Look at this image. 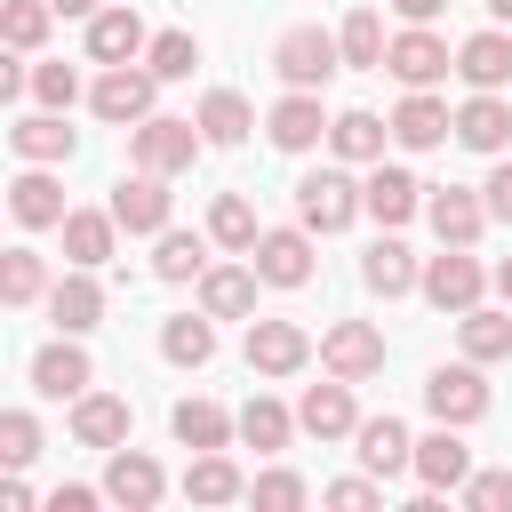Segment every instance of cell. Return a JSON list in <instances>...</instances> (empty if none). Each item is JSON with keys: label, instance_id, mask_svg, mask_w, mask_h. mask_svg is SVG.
<instances>
[{"label": "cell", "instance_id": "obj_1", "mask_svg": "<svg viewBox=\"0 0 512 512\" xmlns=\"http://www.w3.org/2000/svg\"><path fill=\"white\" fill-rule=\"evenodd\" d=\"M200 152H208L200 120L152 112V120H136V128H128V160H136V168H152V176H184V168H192Z\"/></svg>", "mask_w": 512, "mask_h": 512}, {"label": "cell", "instance_id": "obj_2", "mask_svg": "<svg viewBox=\"0 0 512 512\" xmlns=\"http://www.w3.org/2000/svg\"><path fill=\"white\" fill-rule=\"evenodd\" d=\"M352 216H368V208H360V176H352V160L312 168V176L296 184V224H312L320 240H328V232H344Z\"/></svg>", "mask_w": 512, "mask_h": 512}, {"label": "cell", "instance_id": "obj_3", "mask_svg": "<svg viewBox=\"0 0 512 512\" xmlns=\"http://www.w3.org/2000/svg\"><path fill=\"white\" fill-rule=\"evenodd\" d=\"M272 72H280L288 88H328V80L344 72V40L320 32V24H296V32L272 40Z\"/></svg>", "mask_w": 512, "mask_h": 512}, {"label": "cell", "instance_id": "obj_4", "mask_svg": "<svg viewBox=\"0 0 512 512\" xmlns=\"http://www.w3.org/2000/svg\"><path fill=\"white\" fill-rule=\"evenodd\" d=\"M488 288H496V272H480L472 248H440V256H424V280H416V296H424L432 312H472Z\"/></svg>", "mask_w": 512, "mask_h": 512}, {"label": "cell", "instance_id": "obj_5", "mask_svg": "<svg viewBox=\"0 0 512 512\" xmlns=\"http://www.w3.org/2000/svg\"><path fill=\"white\" fill-rule=\"evenodd\" d=\"M152 96H160L152 64H104L96 88H88V112L112 120V128H136V120H152Z\"/></svg>", "mask_w": 512, "mask_h": 512}, {"label": "cell", "instance_id": "obj_6", "mask_svg": "<svg viewBox=\"0 0 512 512\" xmlns=\"http://www.w3.org/2000/svg\"><path fill=\"white\" fill-rule=\"evenodd\" d=\"M384 72H392L400 88H440V80L456 72V48H448L432 24H400L392 48H384Z\"/></svg>", "mask_w": 512, "mask_h": 512}, {"label": "cell", "instance_id": "obj_7", "mask_svg": "<svg viewBox=\"0 0 512 512\" xmlns=\"http://www.w3.org/2000/svg\"><path fill=\"white\" fill-rule=\"evenodd\" d=\"M104 208L120 216V232H128V240H160V232H168V216H176V200H168V176H152V168L120 176Z\"/></svg>", "mask_w": 512, "mask_h": 512}, {"label": "cell", "instance_id": "obj_8", "mask_svg": "<svg viewBox=\"0 0 512 512\" xmlns=\"http://www.w3.org/2000/svg\"><path fill=\"white\" fill-rule=\"evenodd\" d=\"M320 368L344 376V384L384 376V328H376V320H336V328H320Z\"/></svg>", "mask_w": 512, "mask_h": 512}, {"label": "cell", "instance_id": "obj_9", "mask_svg": "<svg viewBox=\"0 0 512 512\" xmlns=\"http://www.w3.org/2000/svg\"><path fill=\"white\" fill-rule=\"evenodd\" d=\"M488 376H480V360H456V368H432L424 376V408H432V424H480L488 416Z\"/></svg>", "mask_w": 512, "mask_h": 512}, {"label": "cell", "instance_id": "obj_10", "mask_svg": "<svg viewBox=\"0 0 512 512\" xmlns=\"http://www.w3.org/2000/svg\"><path fill=\"white\" fill-rule=\"evenodd\" d=\"M424 224H432V240L440 248H472L496 216H488V192H464V184H432L424 192Z\"/></svg>", "mask_w": 512, "mask_h": 512}, {"label": "cell", "instance_id": "obj_11", "mask_svg": "<svg viewBox=\"0 0 512 512\" xmlns=\"http://www.w3.org/2000/svg\"><path fill=\"white\" fill-rule=\"evenodd\" d=\"M312 240H320L312 224H272V232L248 248V264L264 272V288H304V280H312Z\"/></svg>", "mask_w": 512, "mask_h": 512}, {"label": "cell", "instance_id": "obj_12", "mask_svg": "<svg viewBox=\"0 0 512 512\" xmlns=\"http://www.w3.org/2000/svg\"><path fill=\"white\" fill-rule=\"evenodd\" d=\"M328 104H320V88H288L272 112H264V136L280 144V152H312V144H328Z\"/></svg>", "mask_w": 512, "mask_h": 512}, {"label": "cell", "instance_id": "obj_13", "mask_svg": "<svg viewBox=\"0 0 512 512\" xmlns=\"http://www.w3.org/2000/svg\"><path fill=\"white\" fill-rule=\"evenodd\" d=\"M456 144L464 152H488V160L512 152V104H504V88H472L456 104Z\"/></svg>", "mask_w": 512, "mask_h": 512}, {"label": "cell", "instance_id": "obj_14", "mask_svg": "<svg viewBox=\"0 0 512 512\" xmlns=\"http://www.w3.org/2000/svg\"><path fill=\"white\" fill-rule=\"evenodd\" d=\"M424 192H432V184H416V176H408V168H392V160H376V168L360 176V208H368L384 232H400L408 216H424Z\"/></svg>", "mask_w": 512, "mask_h": 512}, {"label": "cell", "instance_id": "obj_15", "mask_svg": "<svg viewBox=\"0 0 512 512\" xmlns=\"http://www.w3.org/2000/svg\"><path fill=\"white\" fill-rule=\"evenodd\" d=\"M312 352H320V344H312L304 320H248V368H256V376H296Z\"/></svg>", "mask_w": 512, "mask_h": 512}, {"label": "cell", "instance_id": "obj_16", "mask_svg": "<svg viewBox=\"0 0 512 512\" xmlns=\"http://www.w3.org/2000/svg\"><path fill=\"white\" fill-rule=\"evenodd\" d=\"M472 472H480V464H472V448H464V424H432V432L416 440V480H424V488L464 496Z\"/></svg>", "mask_w": 512, "mask_h": 512}, {"label": "cell", "instance_id": "obj_17", "mask_svg": "<svg viewBox=\"0 0 512 512\" xmlns=\"http://www.w3.org/2000/svg\"><path fill=\"white\" fill-rule=\"evenodd\" d=\"M104 496L128 504V512H152V504L168 496L160 456H144V448H104Z\"/></svg>", "mask_w": 512, "mask_h": 512}, {"label": "cell", "instance_id": "obj_18", "mask_svg": "<svg viewBox=\"0 0 512 512\" xmlns=\"http://www.w3.org/2000/svg\"><path fill=\"white\" fill-rule=\"evenodd\" d=\"M456 136V112L440 104V88H408L400 104H392V144L400 152H432V144H448Z\"/></svg>", "mask_w": 512, "mask_h": 512}, {"label": "cell", "instance_id": "obj_19", "mask_svg": "<svg viewBox=\"0 0 512 512\" xmlns=\"http://www.w3.org/2000/svg\"><path fill=\"white\" fill-rule=\"evenodd\" d=\"M360 448V472H376V480H400V472H416V432L400 424V416H360V432H352Z\"/></svg>", "mask_w": 512, "mask_h": 512}, {"label": "cell", "instance_id": "obj_20", "mask_svg": "<svg viewBox=\"0 0 512 512\" xmlns=\"http://www.w3.org/2000/svg\"><path fill=\"white\" fill-rule=\"evenodd\" d=\"M8 216H16L24 232H56V224L72 216V200H64V184H56L40 160H24V176L8 184Z\"/></svg>", "mask_w": 512, "mask_h": 512}, {"label": "cell", "instance_id": "obj_21", "mask_svg": "<svg viewBox=\"0 0 512 512\" xmlns=\"http://www.w3.org/2000/svg\"><path fill=\"white\" fill-rule=\"evenodd\" d=\"M88 384H96V368H88L80 336H56V344L32 352V392H40V400H80Z\"/></svg>", "mask_w": 512, "mask_h": 512}, {"label": "cell", "instance_id": "obj_22", "mask_svg": "<svg viewBox=\"0 0 512 512\" xmlns=\"http://www.w3.org/2000/svg\"><path fill=\"white\" fill-rule=\"evenodd\" d=\"M144 48H152V32H144L136 8H96L88 16V64H144Z\"/></svg>", "mask_w": 512, "mask_h": 512}, {"label": "cell", "instance_id": "obj_23", "mask_svg": "<svg viewBox=\"0 0 512 512\" xmlns=\"http://www.w3.org/2000/svg\"><path fill=\"white\" fill-rule=\"evenodd\" d=\"M48 320H56V336H88V328L104 320V280H96L88 264H72V272L48 288Z\"/></svg>", "mask_w": 512, "mask_h": 512}, {"label": "cell", "instance_id": "obj_24", "mask_svg": "<svg viewBox=\"0 0 512 512\" xmlns=\"http://www.w3.org/2000/svg\"><path fill=\"white\" fill-rule=\"evenodd\" d=\"M296 424H304L312 440H352V432H360L352 384H344V376H328V384H304V400H296Z\"/></svg>", "mask_w": 512, "mask_h": 512}, {"label": "cell", "instance_id": "obj_25", "mask_svg": "<svg viewBox=\"0 0 512 512\" xmlns=\"http://www.w3.org/2000/svg\"><path fill=\"white\" fill-rule=\"evenodd\" d=\"M128 424H136V408H128L120 392H96V384H88V392L72 400V440H80V448H128Z\"/></svg>", "mask_w": 512, "mask_h": 512}, {"label": "cell", "instance_id": "obj_26", "mask_svg": "<svg viewBox=\"0 0 512 512\" xmlns=\"http://www.w3.org/2000/svg\"><path fill=\"white\" fill-rule=\"evenodd\" d=\"M8 152H16V160H40V168H56V160H72V152H80V136L64 128V112H48V104H40V112H16V128H8Z\"/></svg>", "mask_w": 512, "mask_h": 512}, {"label": "cell", "instance_id": "obj_27", "mask_svg": "<svg viewBox=\"0 0 512 512\" xmlns=\"http://www.w3.org/2000/svg\"><path fill=\"white\" fill-rule=\"evenodd\" d=\"M56 232H64V264H88V272H104L112 248H120V216L112 208H72Z\"/></svg>", "mask_w": 512, "mask_h": 512}, {"label": "cell", "instance_id": "obj_28", "mask_svg": "<svg viewBox=\"0 0 512 512\" xmlns=\"http://www.w3.org/2000/svg\"><path fill=\"white\" fill-rule=\"evenodd\" d=\"M256 264H208L200 272V312L208 320H256Z\"/></svg>", "mask_w": 512, "mask_h": 512}, {"label": "cell", "instance_id": "obj_29", "mask_svg": "<svg viewBox=\"0 0 512 512\" xmlns=\"http://www.w3.org/2000/svg\"><path fill=\"white\" fill-rule=\"evenodd\" d=\"M384 144H392V120H376L368 104H352V112H336V120H328V152H336V160H352V168H376V160H384Z\"/></svg>", "mask_w": 512, "mask_h": 512}, {"label": "cell", "instance_id": "obj_30", "mask_svg": "<svg viewBox=\"0 0 512 512\" xmlns=\"http://www.w3.org/2000/svg\"><path fill=\"white\" fill-rule=\"evenodd\" d=\"M360 280H368V296H384V304H392V296H408V288L424 280V264H416V248H408L400 232H384V240L360 256Z\"/></svg>", "mask_w": 512, "mask_h": 512}, {"label": "cell", "instance_id": "obj_31", "mask_svg": "<svg viewBox=\"0 0 512 512\" xmlns=\"http://www.w3.org/2000/svg\"><path fill=\"white\" fill-rule=\"evenodd\" d=\"M456 80L464 88H504L512 80V24H488L456 48Z\"/></svg>", "mask_w": 512, "mask_h": 512}, {"label": "cell", "instance_id": "obj_32", "mask_svg": "<svg viewBox=\"0 0 512 512\" xmlns=\"http://www.w3.org/2000/svg\"><path fill=\"white\" fill-rule=\"evenodd\" d=\"M168 432H176V448L200 456V448H232L240 440V416H224L216 400H176L168 408Z\"/></svg>", "mask_w": 512, "mask_h": 512}, {"label": "cell", "instance_id": "obj_33", "mask_svg": "<svg viewBox=\"0 0 512 512\" xmlns=\"http://www.w3.org/2000/svg\"><path fill=\"white\" fill-rule=\"evenodd\" d=\"M184 496H192V504H240V496H248V472H240L224 448H200V456L184 464Z\"/></svg>", "mask_w": 512, "mask_h": 512}, {"label": "cell", "instance_id": "obj_34", "mask_svg": "<svg viewBox=\"0 0 512 512\" xmlns=\"http://www.w3.org/2000/svg\"><path fill=\"white\" fill-rule=\"evenodd\" d=\"M160 360H168V368H208V360H216V320H208V312L160 320Z\"/></svg>", "mask_w": 512, "mask_h": 512}, {"label": "cell", "instance_id": "obj_35", "mask_svg": "<svg viewBox=\"0 0 512 512\" xmlns=\"http://www.w3.org/2000/svg\"><path fill=\"white\" fill-rule=\"evenodd\" d=\"M296 432H304V424H296V408H280L272 392H248V408H240V440H248L256 456H280Z\"/></svg>", "mask_w": 512, "mask_h": 512}, {"label": "cell", "instance_id": "obj_36", "mask_svg": "<svg viewBox=\"0 0 512 512\" xmlns=\"http://www.w3.org/2000/svg\"><path fill=\"white\" fill-rule=\"evenodd\" d=\"M456 336H464V360H512V312H496V304H472V312H456Z\"/></svg>", "mask_w": 512, "mask_h": 512}, {"label": "cell", "instance_id": "obj_37", "mask_svg": "<svg viewBox=\"0 0 512 512\" xmlns=\"http://www.w3.org/2000/svg\"><path fill=\"white\" fill-rule=\"evenodd\" d=\"M192 120H200V136H208V144H248V128H256V112H248V96H240V88H208Z\"/></svg>", "mask_w": 512, "mask_h": 512}, {"label": "cell", "instance_id": "obj_38", "mask_svg": "<svg viewBox=\"0 0 512 512\" xmlns=\"http://www.w3.org/2000/svg\"><path fill=\"white\" fill-rule=\"evenodd\" d=\"M200 272H208V240H200V232H176V224H168V232L152 240V280L184 288V280H200Z\"/></svg>", "mask_w": 512, "mask_h": 512}, {"label": "cell", "instance_id": "obj_39", "mask_svg": "<svg viewBox=\"0 0 512 512\" xmlns=\"http://www.w3.org/2000/svg\"><path fill=\"white\" fill-rule=\"evenodd\" d=\"M48 264H40V248H8L0 256V304L8 312H24V304H48Z\"/></svg>", "mask_w": 512, "mask_h": 512}, {"label": "cell", "instance_id": "obj_40", "mask_svg": "<svg viewBox=\"0 0 512 512\" xmlns=\"http://www.w3.org/2000/svg\"><path fill=\"white\" fill-rule=\"evenodd\" d=\"M336 40H344V72H384V16L376 8H352L344 24H336Z\"/></svg>", "mask_w": 512, "mask_h": 512}, {"label": "cell", "instance_id": "obj_41", "mask_svg": "<svg viewBox=\"0 0 512 512\" xmlns=\"http://www.w3.org/2000/svg\"><path fill=\"white\" fill-rule=\"evenodd\" d=\"M208 240H216V248H232V256H248V248L264 240V224H256V208H248V192H216V208H208Z\"/></svg>", "mask_w": 512, "mask_h": 512}, {"label": "cell", "instance_id": "obj_42", "mask_svg": "<svg viewBox=\"0 0 512 512\" xmlns=\"http://www.w3.org/2000/svg\"><path fill=\"white\" fill-rule=\"evenodd\" d=\"M48 24H56L48 0H0V40H8L16 56H32V48L48 40Z\"/></svg>", "mask_w": 512, "mask_h": 512}, {"label": "cell", "instance_id": "obj_43", "mask_svg": "<svg viewBox=\"0 0 512 512\" xmlns=\"http://www.w3.org/2000/svg\"><path fill=\"white\" fill-rule=\"evenodd\" d=\"M248 504H256V512H296V504H312V480L288 472V464H272V472L248 480Z\"/></svg>", "mask_w": 512, "mask_h": 512}, {"label": "cell", "instance_id": "obj_44", "mask_svg": "<svg viewBox=\"0 0 512 512\" xmlns=\"http://www.w3.org/2000/svg\"><path fill=\"white\" fill-rule=\"evenodd\" d=\"M144 64H152L160 80H192V64H200V40H192V32H152Z\"/></svg>", "mask_w": 512, "mask_h": 512}, {"label": "cell", "instance_id": "obj_45", "mask_svg": "<svg viewBox=\"0 0 512 512\" xmlns=\"http://www.w3.org/2000/svg\"><path fill=\"white\" fill-rule=\"evenodd\" d=\"M32 456H40V416H32V408H8V416H0V464L24 472Z\"/></svg>", "mask_w": 512, "mask_h": 512}, {"label": "cell", "instance_id": "obj_46", "mask_svg": "<svg viewBox=\"0 0 512 512\" xmlns=\"http://www.w3.org/2000/svg\"><path fill=\"white\" fill-rule=\"evenodd\" d=\"M32 96H40L48 112H72V104H80V72H72V64H32Z\"/></svg>", "mask_w": 512, "mask_h": 512}, {"label": "cell", "instance_id": "obj_47", "mask_svg": "<svg viewBox=\"0 0 512 512\" xmlns=\"http://www.w3.org/2000/svg\"><path fill=\"white\" fill-rule=\"evenodd\" d=\"M320 504H336V512H368V504H384V480H376V472L328 480V488H320Z\"/></svg>", "mask_w": 512, "mask_h": 512}, {"label": "cell", "instance_id": "obj_48", "mask_svg": "<svg viewBox=\"0 0 512 512\" xmlns=\"http://www.w3.org/2000/svg\"><path fill=\"white\" fill-rule=\"evenodd\" d=\"M464 504H472V512H512V472H504V464L472 472V480H464Z\"/></svg>", "mask_w": 512, "mask_h": 512}, {"label": "cell", "instance_id": "obj_49", "mask_svg": "<svg viewBox=\"0 0 512 512\" xmlns=\"http://www.w3.org/2000/svg\"><path fill=\"white\" fill-rule=\"evenodd\" d=\"M480 192H488V216H496V224H512V160H496Z\"/></svg>", "mask_w": 512, "mask_h": 512}, {"label": "cell", "instance_id": "obj_50", "mask_svg": "<svg viewBox=\"0 0 512 512\" xmlns=\"http://www.w3.org/2000/svg\"><path fill=\"white\" fill-rule=\"evenodd\" d=\"M16 96H32V64L8 48V64H0V104H16Z\"/></svg>", "mask_w": 512, "mask_h": 512}, {"label": "cell", "instance_id": "obj_51", "mask_svg": "<svg viewBox=\"0 0 512 512\" xmlns=\"http://www.w3.org/2000/svg\"><path fill=\"white\" fill-rule=\"evenodd\" d=\"M96 496H104V488H56L48 512H96Z\"/></svg>", "mask_w": 512, "mask_h": 512}, {"label": "cell", "instance_id": "obj_52", "mask_svg": "<svg viewBox=\"0 0 512 512\" xmlns=\"http://www.w3.org/2000/svg\"><path fill=\"white\" fill-rule=\"evenodd\" d=\"M440 8H448V0H392V16H400V24H432Z\"/></svg>", "mask_w": 512, "mask_h": 512}, {"label": "cell", "instance_id": "obj_53", "mask_svg": "<svg viewBox=\"0 0 512 512\" xmlns=\"http://www.w3.org/2000/svg\"><path fill=\"white\" fill-rule=\"evenodd\" d=\"M48 8H56V16H96L104 0H48Z\"/></svg>", "mask_w": 512, "mask_h": 512}, {"label": "cell", "instance_id": "obj_54", "mask_svg": "<svg viewBox=\"0 0 512 512\" xmlns=\"http://www.w3.org/2000/svg\"><path fill=\"white\" fill-rule=\"evenodd\" d=\"M496 296H504V304H512V256H504V264H496Z\"/></svg>", "mask_w": 512, "mask_h": 512}, {"label": "cell", "instance_id": "obj_55", "mask_svg": "<svg viewBox=\"0 0 512 512\" xmlns=\"http://www.w3.org/2000/svg\"><path fill=\"white\" fill-rule=\"evenodd\" d=\"M488 24H512V0H488Z\"/></svg>", "mask_w": 512, "mask_h": 512}]
</instances>
